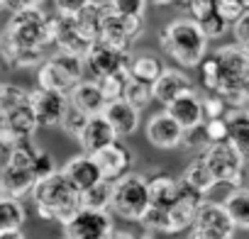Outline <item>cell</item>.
Returning <instances> with one entry per match:
<instances>
[{
    "mask_svg": "<svg viewBox=\"0 0 249 239\" xmlns=\"http://www.w3.org/2000/svg\"><path fill=\"white\" fill-rule=\"evenodd\" d=\"M230 125V144L249 161V112L247 110H232L227 117Z\"/></svg>",
    "mask_w": 249,
    "mask_h": 239,
    "instance_id": "83f0119b",
    "label": "cell"
},
{
    "mask_svg": "<svg viewBox=\"0 0 249 239\" xmlns=\"http://www.w3.org/2000/svg\"><path fill=\"white\" fill-rule=\"evenodd\" d=\"M203 132H205V137H208V142H210V144L227 142V139H230V125H227V117H225V120H205Z\"/></svg>",
    "mask_w": 249,
    "mask_h": 239,
    "instance_id": "60d3db41",
    "label": "cell"
},
{
    "mask_svg": "<svg viewBox=\"0 0 249 239\" xmlns=\"http://www.w3.org/2000/svg\"><path fill=\"white\" fill-rule=\"evenodd\" d=\"M181 195V178H174L171 173H154L149 178V200L152 207L169 210Z\"/></svg>",
    "mask_w": 249,
    "mask_h": 239,
    "instance_id": "d4e9b609",
    "label": "cell"
},
{
    "mask_svg": "<svg viewBox=\"0 0 249 239\" xmlns=\"http://www.w3.org/2000/svg\"><path fill=\"white\" fill-rule=\"evenodd\" d=\"M61 239H66V237H61Z\"/></svg>",
    "mask_w": 249,
    "mask_h": 239,
    "instance_id": "816d5d0a",
    "label": "cell"
},
{
    "mask_svg": "<svg viewBox=\"0 0 249 239\" xmlns=\"http://www.w3.org/2000/svg\"><path fill=\"white\" fill-rule=\"evenodd\" d=\"M144 137L147 142L154 147V149H178L183 147V127L176 122V120L169 115V112H157L147 120V125H144Z\"/></svg>",
    "mask_w": 249,
    "mask_h": 239,
    "instance_id": "7c38bea8",
    "label": "cell"
},
{
    "mask_svg": "<svg viewBox=\"0 0 249 239\" xmlns=\"http://www.w3.org/2000/svg\"><path fill=\"white\" fill-rule=\"evenodd\" d=\"M93 159H95V164H98L103 178L110 181V183L120 181L122 176H127V173H130V166H132V152L124 147L120 139H117L115 144L105 147L103 152L93 154Z\"/></svg>",
    "mask_w": 249,
    "mask_h": 239,
    "instance_id": "e0dca14e",
    "label": "cell"
},
{
    "mask_svg": "<svg viewBox=\"0 0 249 239\" xmlns=\"http://www.w3.org/2000/svg\"><path fill=\"white\" fill-rule=\"evenodd\" d=\"M103 117L110 122V127L115 130L117 139H124V137H132L137 130H140V110L132 107L127 100H110Z\"/></svg>",
    "mask_w": 249,
    "mask_h": 239,
    "instance_id": "ffe728a7",
    "label": "cell"
},
{
    "mask_svg": "<svg viewBox=\"0 0 249 239\" xmlns=\"http://www.w3.org/2000/svg\"><path fill=\"white\" fill-rule=\"evenodd\" d=\"M234 224L225 210L222 203H210L205 200L198 207V215L191 227V239H232L234 237Z\"/></svg>",
    "mask_w": 249,
    "mask_h": 239,
    "instance_id": "ba28073f",
    "label": "cell"
},
{
    "mask_svg": "<svg viewBox=\"0 0 249 239\" xmlns=\"http://www.w3.org/2000/svg\"><path fill=\"white\" fill-rule=\"evenodd\" d=\"M208 42L210 39L193 17H176L159 34L161 49L166 51V56L174 59L178 68L200 66L203 59L208 56Z\"/></svg>",
    "mask_w": 249,
    "mask_h": 239,
    "instance_id": "7a4b0ae2",
    "label": "cell"
},
{
    "mask_svg": "<svg viewBox=\"0 0 249 239\" xmlns=\"http://www.w3.org/2000/svg\"><path fill=\"white\" fill-rule=\"evenodd\" d=\"M198 68H200V85H203L208 93H215V95H217V90H220V68H217L215 56L208 54Z\"/></svg>",
    "mask_w": 249,
    "mask_h": 239,
    "instance_id": "e575fe53",
    "label": "cell"
},
{
    "mask_svg": "<svg viewBox=\"0 0 249 239\" xmlns=\"http://www.w3.org/2000/svg\"><path fill=\"white\" fill-rule=\"evenodd\" d=\"M112 232H115L112 212L86 210V207H81L64 224V237L66 239H107Z\"/></svg>",
    "mask_w": 249,
    "mask_h": 239,
    "instance_id": "9c48e42d",
    "label": "cell"
},
{
    "mask_svg": "<svg viewBox=\"0 0 249 239\" xmlns=\"http://www.w3.org/2000/svg\"><path fill=\"white\" fill-rule=\"evenodd\" d=\"M107 13H110V3H95V0H93V3L76 17V27H78V32L83 34L86 42H90V44L100 42Z\"/></svg>",
    "mask_w": 249,
    "mask_h": 239,
    "instance_id": "cb8c5ba5",
    "label": "cell"
},
{
    "mask_svg": "<svg viewBox=\"0 0 249 239\" xmlns=\"http://www.w3.org/2000/svg\"><path fill=\"white\" fill-rule=\"evenodd\" d=\"M107 239H137L135 234H130V232H120V229H115Z\"/></svg>",
    "mask_w": 249,
    "mask_h": 239,
    "instance_id": "bcb514c9",
    "label": "cell"
},
{
    "mask_svg": "<svg viewBox=\"0 0 249 239\" xmlns=\"http://www.w3.org/2000/svg\"><path fill=\"white\" fill-rule=\"evenodd\" d=\"M122 100H127L132 107H137L140 112L154 100V93H152V85L144 83V81H137V78H127V85H124V93H122Z\"/></svg>",
    "mask_w": 249,
    "mask_h": 239,
    "instance_id": "d6a6232c",
    "label": "cell"
},
{
    "mask_svg": "<svg viewBox=\"0 0 249 239\" xmlns=\"http://www.w3.org/2000/svg\"><path fill=\"white\" fill-rule=\"evenodd\" d=\"M30 102V90L18 83H0V117Z\"/></svg>",
    "mask_w": 249,
    "mask_h": 239,
    "instance_id": "1f68e13d",
    "label": "cell"
},
{
    "mask_svg": "<svg viewBox=\"0 0 249 239\" xmlns=\"http://www.w3.org/2000/svg\"><path fill=\"white\" fill-rule=\"evenodd\" d=\"M83 59H86V76H90V81H98V78L112 76V73H130L132 54L117 51V49L98 42L88 49V54Z\"/></svg>",
    "mask_w": 249,
    "mask_h": 239,
    "instance_id": "8fae6325",
    "label": "cell"
},
{
    "mask_svg": "<svg viewBox=\"0 0 249 239\" xmlns=\"http://www.w3.org/2000/svg\"><path fill=\"white\" fill-rule=\"evenodd\" d=\"M110 205H112V183L110 181H100L98 186L81 193V207H86V210L110 212Z\"/></svg>",
    "mask_w": 249,
    "mask_h": 239,
    "instance_id": "4dcf8cb0",
    "label": "cell"
},
{
    "mask_svg": "<svg viewBox=\"0 0 249 239\" xmlns=\"http://www.w3.org/2000/svg\"><path fill=\"white\" fill-rule=\"evenodd\" d=\"M237 3H239V5L244 8V10H249V0H237Z\"/></svg>",
    "mask_w": 249,
    "mask_h": 239,
    "instance_id": "c3c4849f",
    "label": "cell"
},
{
    "mask_svg": "<svg viewBox=\"0 0 249 239\" xmlns=\"http://www.w3.org/2000/svg\"><path fill=\"white\" fill-rule=\"evenodd\" d=\"M69 102L76 105L78 110H83L88 117H95V115H103L105 107H107V98L105 93L100 90V85L90 78L81 81L71 93H69Z\"/></svg>",
    "mask_w": 249,
    "mask_h": 239,
    "instance_id": "603a6c76",
    "label": "cell"
},
{
    "mask_svg": "<svg viewBox=\"0 0 249 239\" xmlns=\"http://www.w3.org/2000/svg\"><path fill=\"white\" fill-rule=\"evenodd\" d=\"M47 47H54L52 15H47L42 8L13 13L5 30L0 32V51H47Z\"/></svg>",
    "mask_w": 249,
    "mask_h": 239,
    "instance_id": "6da1fadb",
    "label": "cell"
},
{
    "mask_svg": "<svg viewBox=\"0 0 249 239\" xmlns=\"http://www.w3.org/2000/svg\"><path fill=\"white\" fill-rule=\"evenodd\" d=\"M37 152H39V147L32 139L15 144L10 161L0 169V186H3L8 198L20 200L25 195H32V190L37 186V178H35V171H32V161H35Z\"/></svg>",
    "mask_w": 249,
    "mask_h": 239,
    "instance_id": "8992f818",
    "label": "cell"
},
{
    "mask_svg": "<svg viewBox=\"0 0 249 239\" xmlns=\"http://www.w3.org/2000/svg\"><path fill=\"white\" fill-rule=\"evenodd\" d=\"M32 203L42 220H52L64 227L81 210V193L69 183V178L59 169L54 176H49L35 186Z\"/></svg>",
    "mask_w": 249,
    "mask_h": 239,
    "instance_id": "3957f363",
    "label": "cell"
},
{
    "mask_svg": "<svg viewBox=\"0 0 249 239\" xmlns=\"http://www.w3.org/2000/svg\"><path fill=\"white\" fill-rule=\"evenodd\" d=\"M88 115L83 112V110H78L76 105H71L69 102V107H66V115H64V120H61V130L69 135V137H73V139H78L81 137V132L86 130V125H88Z\"/></svg>",
    "mask_w": 249,
    "mask_h": 239,
    "instance_id": "836d02e7",
    "label": "cell"
},
{
    "mask_svg": "<svg viewBox=\"0 0 249 239\" xmlns=\"http://www.w3.org/2000/svg\"><path fill=\"white\" fill-rule=\"evenodd\" d=\"M81 81H86V59L66 51H54L37 68V88L69 95Z\"/></svg>",
    "mask_w": 249,
    "mask_h": 239,
    "instance_id": "277c9868",
    "label": "cell"
},
{
    "mask_svg": "<svg viewBox=\"0 0 249 239\" xmlns=\"http://www.w3.org/2000/svg\"><path fill=\"white\" fill-rule=\"evenodd\" d=\"M120 17H144L147 0H107Z\"/></svg>",
    "mask_w": 249,
    "mask_h": 239,
    "instance_id": "74e56055",
    "label": "cell"
},
{
    "mask_svg": "<svg viewBox=\"0 0 249 239\" xmlns=\"http://www.w3.org/2000/svg\"><path fill=\"white\" fill-rule=\"evenodd\" d=\"M200 156H203V161L208 164V169H210V173L215 176L217 183H227V186H232V188H242L247 159H244L230 142L210 144Z\"/></svg>",
    "mask_w": 249,
    "mask_h": 239,
    "instance_id": "52a82bcc",
    "label": "cell"
},
{
    "mask_svg": "<svg viewBox=\"0 0 249 239\" xmlns=\"http://www.w3.org/2000/svg\"><path fill=\"white\" fill-rule=\"evenodd\" d=\"M0 198H5V190H3V186H0Z\"/></svg>",
    "mask_w": 249,
    "mask_h": 239,
    "instance_id": "f907efd6",
    "label": "cell"
},
{
    "mask_svg": "<svg viewBox=\"0 0 249 239\" xmlns=\"http://www.w3.org/2000/svg\"><path fill=\"white\" fill-rule=\"evenodd\" d=\"M203 203H205L203 195H198L196 190H191V188H186V186L181 183V195H178V200L166 210L169 234H181V232L191 229V227H193V220H196V215H198V207H200Z\"/></svg>",
    "mask_w": 249,
    "mask_h": 239,
    "instance_id": "5bb4252c",
    "label": "cell"
},
{
    "mask_svg": "<svg viewBox=\"0 0 249 239\" xmlns=\"http://www.w3.org/2000/svg\"><path fill=\"white\" fill-rule=\"evenodd\" d=\"M5 10V3H3V0H0V13H3Z\"/></svg>",
    "mask_w": 249,
    "mask_h": 239,
    "instance_id": "681fc988",
    "label": "cell"
},
{
    "mask_svg": "<svg viewBox=\"0 0 249 239\" xmlns=\"http://www.w3.org/2000/svg\"><path fill=\"white\" fill-rule=\"evenodd\" d=\"M176 122L183 127V132H193L200 130L205 125V110H203V95L198 90H191L186 95H181L178 100H174L171 105H166V110Z\"/></svg>",
    "mask_w": 249,
    "mask_h": 239,
    "instance_id": "2e32d148",
    "label": "cell"
},
{
    "mask_svg": "<svg viewBox=\"0 0 249 239\" xmlns=\"http://www.w3.org/2000/svg\"><path fill=\"white\" fill-rule=\"evenodd\" d=\"M181 183L186 186V188H191V190H196L198 195H208L215 186H217V181H215V176L210 173V169H208V164L203 161V156L198 154V156H193V161H188L186 164V169H183V173H181Z\"/></svg>",
    "mask_w": 249,
    "mask_h": 239,
    "instance_id": "484cf974",
    "label": "cell"
},
{
    "mask_svg": "<svg viewBox=\"0 0 249 239\" xmlns=\"http://www.w3.org/2000/svg\"><path fill=\"white\" fill-rule=\"evenodd\" d=\"M188 239H191V237H188Z\"/></svg>",
    "mask_w": 249,
    "mask_h": 239,
    "instance_id": "db71d44e",
    "label": "cell"
},
{
    "mask_svg": "<svg viewBox=\"0 0 249 239\" xmlns=\"http://www.w3.org/2000/svg\"><path fill=\"white\" fill-rule=\"evenodd\" d=\"M54 3V10H56V15H61V17H78L93 0H52Z\"/></svg>",
    "mask_w": 249,
    "mask_h": 239,
    "instance_id": "b9f144b4",
    "label": "cell"
},
{
    "mask_svg": "<svg viewBox=\"0 0 249 239\" xmlns=\"http://www.w3.org/2000/svg\"><path fill=\"white\" fill-rule=\"evenodd\" d=\"M27 220V210L22 205V200L18 198H0V232H15L22 229Z\"/></svg>",
    "mask_w": 249,
    "mask_h": 239,
    "instance_id": "f546056e",
    "label": "cell"
},
{
    "mask_svg": "<svg viewBox=\"0 0 249 239\" xmlns=\"http://www.w3.org/2000/svg\"><path fill=\"white\" fill-rule=\"evenodd\" d=\"M164 68L166 66L161 64V59L157 54H147V51L132 56V61H130V76L137 78V81H144L149 85L157 83V78L164 73Z\"/></svg>",
    "mask_w": 249,
    "mask_h": 239,
    "instance_id": "f1b7e54d",
    "label": "cell"
},
{
    "mask_svg": "<svg viewBox=\"0 0 249 239\" xmlns=\"http://www.w3.org/2000/svg\"><path fill=\"white\" fill-rule=\"evenodd\" d=\"M115 142H117V135H115V130L110 127V122H107L103 115L90 117L86 130L78 137V144H81L83 154H90V156L98 154V152H103L105 147H110Z\"/></svg>",
    "mask_w": 249,
    "mask_h": 239,
    "instance_id": "7402d4cb",
    "label": "cell"
},
{
    "mask_svg": "<svg viewBox=\"0 0 249 239\" xmlns=\"http://www.w3.org/2000/svg\"><path fill=\"white\" fill-rule=\"evenodd\" d=\"M222 205L237 229H249V188H232L225 195Z\"/></svg>",
    "mask_w": 249,
    "mask_h": 239,
    "instance_id": "4316f807",
    "label": "cell"
},
{
    "mask_svg": "<svg viewBox=\"0 0 249 239\" xmlns=\"http://www.w3.org/2000/svg\"><path fill=\"white\" fill-rule=\"evenodd\" d=\"M127 78H130V73H112V76L98 78L95 83L100 85V90L105 93V98H107V102H110V100H120V98H122L124 85H127Z\"/></svg>",
    "mask_w": 249,
    "mask_h": 239,
    "instance_id": "d590c367",
    "label": "cell"
},
{
    "mask_svg": "<svg viewBox=\"0 0 249 239\" xmlns=\"http://www.w3.org/2000/svg\"><path fill=\"white\" fill-rule=\"evenodd\" d=\"M152 207L149 200V178L142 173L130 171L120 181L112 183V205L110 212L127 222H142L147 210Z\"/></svg>",
    "mask_w": 249,
    "mask_h": 239,
    "instance_id": "5b68a950",
    "label": "cell"
},
{
    "mask_svg": "<svg viewBox=\"0 0 249 239\" xmlns=\"http://www.w3.org/2000/svg\"><path fill=\"white\" fill-rule=\"evenodd\" d=\"M61 173L69 178V183H71L78 193H83V190L98 186L100 181H105L103 173H100V169H98V164H95V159H93L90 154H83V152L76 154V156H71V159L61 166Z\"/></svg>",
    "mask_w": 249,
    "mask_h": 239,
    "instance_id": "ac0fdd59",
    "label": "cell"
},
{
    "mask_svg": "<svg viewBox=\"0 0 249 239\" xmlns=\"http://www.w3.org/2000/svg\"><path fill=\"white\" fill-rule=\"evenodd\" d=\"M3 3H5V10H10V13H22V10L39 8L44 0H3Z\"/></svg>",
    "mask_w": 249,
    "mask_h": 239,
    "instance_id": "ee69618b",
    "label": "cell"
},
{
    "mask_svg": "<svg viewBox=\"0 0 249 239\" xmlns=\"http://www.w3.org/2000/svg\"><path fill=\"white\" fill-rule=\"evenodd\" d=\"M203 110H205V120H225L232 112L230 102L222 95H215V93L203 95Z\"/></svg>",
    "mask_w": 249,
    "mask_h": 239,
    "instance_id": "8d00e7d4",
    "label": "cell"
},
{
    "mask_svg": "<svg viewBox=\"0 0 249 239\" xmlns=\"http://www.w3.org/2000/svg\"><path fill=\"white\" fill-rule=\"evenodd\" d=\"M137 239H157V234H154V232H149V229H144Z\"/></svg>",
    "mask_w": 249,
    "mask_h": 239,
    "instance_id": "7dc6e473",
    "label": "cell"
},
{
    "mask_svg": "<svg viewBox=\"0 0 249 239\" xmlns=\"http://www.w3.org/2000/svg\"><path fill=\"white\" fill-rule=\"evenodd\" d=\"M142 32H144V17H120L110 8V13L105 17V25H103L100 42L117 49V51L130 54V47L142 37Z\"/></svg>",
    "mask_w": 249,
    "mask_h": 239,
    "instance_id": "30bf717a",
    "label": "cell"
},
{
    "mask_svg": "<svg viewBox=\"0 0 249 239\" xmlns=\"http://www.w3.org/2000/svg\"><path fill=\"white\" fill-rule=\"evenodd\" d=\"M52 39L56 51H66V54H76V56H86L88 49L93 47L90 42L83 39V34L76 27V17H61V15H52Z\"/></svg>",
    "mask_w": 249,
    "mask_h": 239,
    "instance_id": "9a60e30c",
    "label": "cell"
},
{
    "mask_svg": "<svg viewBox=\"0 0 249 239\" xmlns=\"http://www.w3.org/2000/svg\"><path fill=\"white\" fill-rule=\"evenodd\" d=\"M198 25H200V30L205 32V37L208 39H217V37H222L225 32H227V22L217 15V10H213V13H208L205 17H200V20H196Z\"/></svg>",
    "mask_w": 249,
    "mask_h": 239,
    "instance_id": "f35d334b",
    "label": "cell"
},
{
    "mask_svg": "<svg viewBox=\"0 0 249 239\" xmlns=\"http://www.w3.org/2000/svg\"><path fill=\"white\" fill-rule=\"evenodd\" d=\"M30 105H32V112L37 117L39 127H56V125H61V120L66 115L69 95L35 88V90H30Z\"/></svg>",
    "mask_w": 249,
    "mask_h": 239,
    "instance_id": "4fadbf2b",
    "label": "cell"
},
{
    "mask_svg": "<svg viewBox=\"0 0 249 239\" xmlns=\"http://www.w3.org/2000/svg\"><path fill=\"white\" fill-rule=\"evenodd\" d=\"M247 112H249V110H247Z\"/></svg>",
    "mask_w": 249,
    "mask_h": 239,
    "instance_id": "f5cc1de1",
    "label": "cell"
},
{
    "mask_svg": "<svg viewBox=\"0 0 249 239\" xmlns=\"http://www.w3.org/2000/svg\"><path fill=\"white\" fill-rule=\"evenodd\" d=\"M0 239H27L22 234V229H15V232H0Z\"/></svg>",
    "mask_w": 249,
    "mask_h": 239,
    "instance_id": "f6af8a7d",
    "label": "cell"
},
{
    "mask_svg": "<svg viewBox=\"0 0 249 239\" xmlns=\"http://www.w3.org/2000/svg\"><path fill=\"white\" fill-rule=\"evenodd\" d=\"M232 32H234V44L249 49V10L232 25Z\"/></svg>",
    "mask_w": 249,
    "mask_h": 239,
    "instance_id": "7bdbcfd3",
    "label": "cell"
},
{
    "mask_svg": "<svg viewBox=\"0 0 249 239\" xmlns=\"http://www.w3.org/2000/svg\"><path fill=\"white\" fill-rule=\"evenodd\" d=\"M196 90L193 88V81L188 78V73H183L181 68H174V66H166L164 73L157 78V83L152 85V93H154V100L161 102L164 107L171 105L174 100H178L181 95Z\"/></svg>",
    "mask_w": 249,
    "mask_h": 239,
    "instance_id": "d6986e66",
    "label": "cell"
},
{
    "mask_svg": "<svg viewBox=\"0 0 249 239\" xmlns=\"http://www.w3.org/2000/svg\"><path fill=\"white\" fill-rule=\"evenodd\" d=\"M32 171H35V178H37V183H39V181H44V178L54 176V173H56L59 169H56V164H54V156H52L49 152L39 149V152L35 154V161H32Z\"/></svg>",
    "mask_w": 249,
    "mask_h": 239,
    "instance_id": "ab89813d",
    "label": "cell"
},
{
    "mask_svg": "<svg viewBox=\"0 0 249 239\" xmlns=\"http://www.w3.org/2000/svg\"><path fill=\"white\" fill-rule=\"evenodd\" d=\"M0 127H3V132L18 144V142H27L35 137V132L39 130V122L37 117L32 112V105H22L13 112H8L5 117H0Z\"/></svg>",
    "mask_w": 249,
    "mask_h": 239,
    "instance_id": "44dd1931",
    "label": "cell"
}]
</instances>
